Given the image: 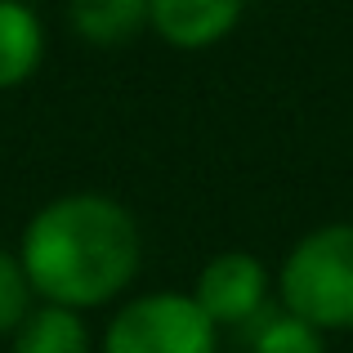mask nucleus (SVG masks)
Wrapping results in <instances>:
<instances>
[{
    "mask_svg": "<svg viewBox=\"0 0 353 353\" xmlns=\"http://www.w3.org/2000/svg\"><path fill=\"white\" fill-rule=\"evenodd\" d=\"M18 259L41 304L94 313L121 304L143 268V228L108 192H63L27 215Z\"/></svg>",
    "mask_w": 353,
    "mask_h": 353,
    "instance_id": "nucleus-1",
    "label": "nucleus"
},
{
    "mask_svg": "<svg viewBox=\"0 0 353 353\" xmlns=\"http://www.w3.org/2000/svg\"><path fill=\"white\" fill-rule=\"evenodd\" d=\"M273 291L322 336L353 331V219H327L295 237L273 268Z\"/></svg>",
    "mask_w": 353,
    "mask_h": 353,
    "instance_id": "nucleus-2",
    "label": "nucleus"
},
{
    "mask_svg": "<svg viewBox=\"0 0 353 353\" xmlns=\"http://www.w3.org/2000/svg\"><path fill=\"white\" fill-rule=\"evenodd\" d=\"M224 331L206 318L192 291L157 286L130 291L99 331V353H219Z\"/></svg>",
    "mask_w": 353,
    "mask_h": 353,
    "instance_id": "nucleus-3",
    "label": "nucleus"
},
{
    "mask_svg": "<svg viewBox=\"0 0 353 353\" xmlns=\"http://www.w3.org/2000/svg\"><path fill=\"white\" fill-rule=\"evenodd\" d=\"M188 291L219 331H241V336L277 304L273 268H268L255 250H241V246L215 250V255L197 268Z\"/></svg>",
    "mask_w": 353,
    "mask_h": 353,
    "instance_id": "nucleus-4",
    "label": "nucleus"
},
{
    "mask_svg": "<svg viewBox=\"0 0 353 353\" xmlns=\"http://www.w3.org/2000/svg\"><path fill=\"white\" fill-rule=\"evenodd\" d=\"M246 18V0H148V32L179 54L224 45Z\"/></svg>",
    "mask_w": 353,
    "mask_h": 353,
    "instance_id": "nucleus-5",
    "label": "nucleus"
},
{
    "mask_svg": "<svg viewBox=\"0 0 353 353\" xmlns=\"http://www.w3.org/2000/svg\"><path fill=\"white\" fill-rule=\"evenodd\" d=\"M50 36L27 0H0V90H18L41 72Z\"/></svg>",
    "mask_w": 353,
    "mask_h": 353,
    "instance_id": "nucleus-6",
    "label": "nucleus"
},
{
    "mask_svg": "<svg viewBox=\"0 0 353 353\" xmlns=\"http://www.w3.org/2000/svg\"><path fill=\"white\" fill-rule=\"evenodd\" d=\"M9 353H99V336L90 331L85 313L36 300L23 327L9 336Z\"/></svg>",
    "mask_w": 353,
    "mask_h": 353,
    "instance_id": "nucleus-7",
    "label": "nucleus"
},
{
    "mask_svg": "<svg viewBox=\"0 0 353 353\" xmlns=\"http://www.w3.org/2000/svg\"><path fill=\"white\" fill-rule=\"evenodd\" d=\"M68 27L94 50H121L148 32V0H68Z\"/></svg>",
    "mask_w": 353,
    "mask_h": 353,
    "instance_id": "nucleus-8",
    "label": "nucleus"
},
{
    "mask_svg": "<svg viewBox=\"0 0 353 353\" xmlns=\"http://www.w3.org/2000/svg\"><path fill=\"white\" fill-rule=\"evenodd\" d=\"M246 353H327V336L304 318L286 313L282 304H273L246 331Z\"/></svg>",
    "mask_w": 353,
    "mask_h": 353,
    "instance_id": "nucleus-9",
    "label": "nucleus"
},
{
    "mask_svg": "<svg viewBox=\"0 0 353 353\" xmlns=\"http://www.w3.org/2000/svg\"><path fill=\"white\" fill-rule=\"evenodd\" d=\"M32 309H36V291L23 273V259H18V250L0 246V340L14 336Z\"/></svg>",
    "mask_w": 353,
    "mask_h": 353,
    "instance_id": "nucleus-10",
    "label": "nucleus"
}]
</instances>
